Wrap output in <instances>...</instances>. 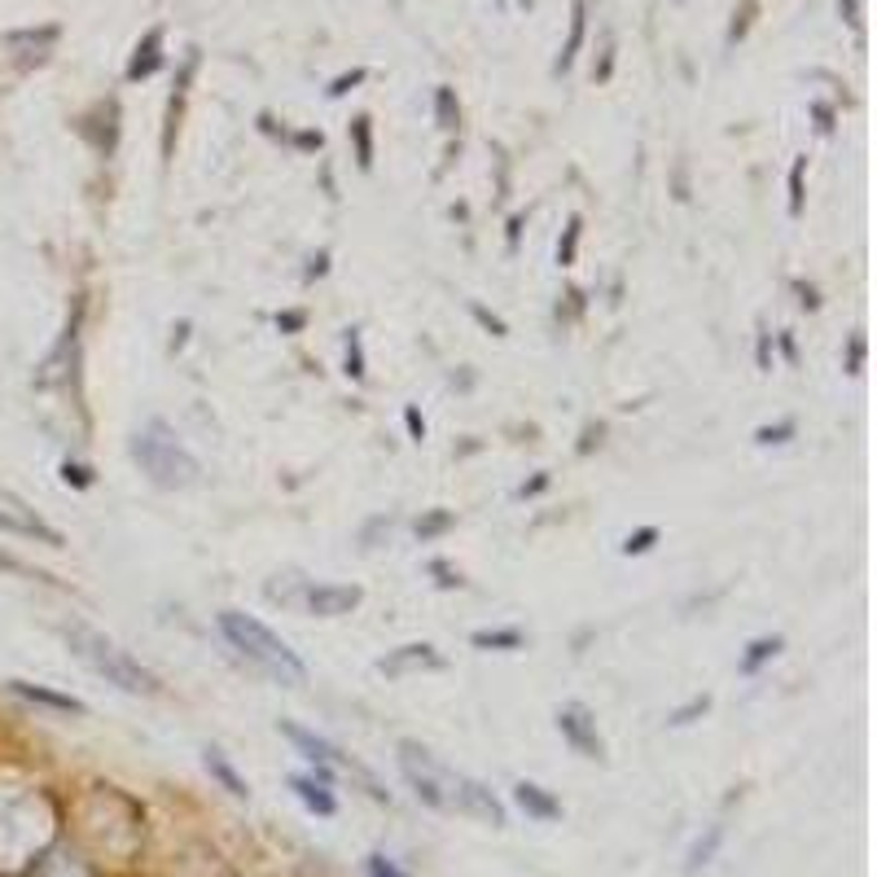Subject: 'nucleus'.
I'll return each instance as SVG.
<instances>
[{"label": "nucleus", "instance_id": "1", "mask_svg": "<svg viewBox=\"0 0 877 877\" xmlns=\"http://www.w3.org/2000/svg\"><path fill=\"white\" fill-rule=\"evenodd\" d=\"M219 632H224V641L237 654L246 658L250 667H259L268 680H277V684H303L307 680L303 658L294 654L273 628H264L259 619H250L242 610H219Z\"/></svg>", "mask_w": 877, "mask_h": 877}, {"label": "nucleus", "instance_id": "2", "mask_svg": "<svg viewBox=\"0 0 877 877\" xmlns=\"http://www.w3.org/2000/svg\"><path fill=\"white\" fill-rule=\"evenodd\" d=\"M62 632H67V646L75 650V658L88 662L97 676H106V684H115V689H124V693H158L154 671L141 667L128 650H119L106 632H97V628H88V623H67Z\"/></svg>", "mask_w": 877, "mask_h": 877}, {"label": "nucleus", "instance_id": "3", "mask_svg": "<svg viewBox=\"0 0 877 877\" xmlns=\"http://www.w3.org/2000/svg\"><path fill=\"white\" fill-rule=\"evenodd\" d=\"M132 456H137V465L146 470L149 479H154L158 487H167V492H185V487H194V483L203 479L198 456L171 435L162 422H149L146 431H137V438H132Z\"/></svg>", "mask_w": 877, "mask_h": 877}, {"label": "nucleus", "instance_id": "4", "mask_svg": "<svg viewBox=\"0 0 877 877\" xmlns=\"http://www.w3.org/2000/svg\"><path fill=\"white\" fill-rule=\"evenodd\" d=\"M400 768H404V777H408V786L417 790L422 804L438 807V811H452L461 772H452L447 763H438L435 755L426 746H417V741H400Z\"/></svg>", "mask_w": 877, "mask_h": 877}, {"label": "nucleus", "instance_id": "5", "mask_svg": "<svg viewBox=\"0 0 877 877\" xmlns=\"http://www.w3.org/2000/svg\"><path fill=\"white\" fill-rule=\"evenodd\" d=\"M282 737H290L294 746L312 759V768H316V781H325V786H334V772H352V777H361L373 786V777H368L365 768H356L334 741H325V737H316L312 729H303V725H290V720H282ZM377 790V786H373ZM377 799H386V790H377Z\"/></svg>", "mask_w": 877, "mask_h": 877}, {"label": "nucleus", "instance_id": "6", "mask_svg": "<svg viewBox=\"0 0 877 877\" xmlns=\"http://www.w3.org/2000/svg\"><path fill=\"white\" fill-rule=\"evenodd\" d=\"M558 729L562 737L575 746V755H584V759H601L605 755V746H601V732H597V720H592V711H588L584 702H566L562 711H558Z\"/></svg>", "mask_w": 877, "mask_h": 877}, {"label": "nucleus", "instance_id": "7", "mask_svg": "<svg viewBox=\"0 0 877 877\" xmlns=\"http://www.w3.org/2000/svg\"><path fill=\"white\" fill-rule=\"evenodd\" d=\"M303 605L316 614V619H338V614H352L361 605V588L356 584H316L307 588Z\"/></svg>", "mask_w": 877, "mask_h": 877}, {"label": "nucleus", "instance_id": "8", "mask_svg": "<svg viewBox=\"0 0 877 877\" xmlns=\"http://www.w3.org/2000/svg\"><path fill=\"white\" fill-rule=\"evenodd\" d=\"M0 526H9V531H22V535H36V540H45V544H62V535L49 526V522H40V513L27 510L18 496H9V492H0Z\"/></svg>", "mask_w": 877, "mask_h": 877}, {"label": "nucleus", "instance_id": "9", "mask_svg": "<svg viewBox=\"0 0 877 877\" xmlns=\"http://www.w3.org/2000/svg\"><path fill=\"white\" fill-rule=\"evenodd\" d=\"M438 654L435 646H400L395 654H386L377 662L382 676H408V671H435Z\"/></svg>", "mask_w": 877, "mask_h": 877}, {"label": "nucleus", "instance_id": "10", "mask_svg": "<svg viewBox=\"0 0 877 877\" xmlns=\"http://www.w3.org/2000/svg\"><path fill=\"white\" fill-rule=\"evenodd\" d=\"M9 689L18 693V698H27V702H36V707H49V711H62V716H83L88 707L71 698V693H53V689H45V684H31V680H9Z\"/></svg>", "mask_w": 877, "mask_h": 877}, {"label": "nucleus", "instance_id": "11", "mask_svg": "<svg viewBox=\"0 0 877 877\" xmlns=\"http://www.w3.org/2000/svg\"><path fill=\"white\" fill-rule=\"evenodd\" d=\"M513 804L522 807L531 820H558V816H562V804H558L544 786H535V781H518V786H513Z\"/></svg>", "mask_w": 877, "mask_h": 877}, {"label": "nucleus", "instance_id": "12", "mask_svg": "<svg viewBox=\"0 0 877 877\" xmlns=\"http://www.w3.org/2000/svg\"><path fill=\"white\" fill-rule=\"evenodd\" d=\"M290 790L303 799L307 811H316V816H334L338 804H334V795H329V786L325 781H316V777H290Z\"/></svg>", "mask_w": 877, "mask_h": 877}, {"label": "nucleus", "instance_id": "13", "mask_svg": "<svg viewBox=\"0 0 877 877\" xmlns=\"http://www.w3.org/2000/svg\"><path fill=\"white\" fill-rule=\"evenodd\" d=\"M203 763H207V772L216 777V781L224 786V790H228V795H233V799H246V795H250V786L237 777V768L224 759V750H219V746H207V750H203Z\"/></svg>", "mask_w": 877, "mask_h": 877}, {"label": "nucleus", "instance_id": "14", "mask_svg": "<svg viewBox=\"0 0 877 877\" xmlns=\"http://www.w3.org/2000/svg\"><path fill=\"white\" fill-rule=\"evenodd\" d=\"M158 67H162V27L146 31V40L137 45V58L128 62V79H146V75H154Z\"/></svg>", "mask_w": 877, "mask_h": 877}, {"label": "nucleus", "instance_id": "15", "mask_svg": "<svg viewBox=\"0 0 877 877\" xmlns=\"http://www.w3.org/2000/svg\"><path fill=\"white\" fill-rule=\"evenodd\" d=\"M584 27H588V4L584 0H575V9H571V36H566L562 58H558L562 71H571V62H575V53H580V45H584Z\"/></svg>", "mask_w": 877, "mask_h": 877}, {"label": "nucleus", "instance_id": "16", "mask_svg": "<svg viewBox=\"0 0 877 877\" xmlns=\"http://www.w3.org/2000/svg\"><path fill=\"white\" fill-rule=\"evenodd\" d=\"M720 838H725V825H711V829H707V838H698V842H693V851H689V865H684V869H689V874L707 869V865H711V856H716V847H720Z\"/></svg>", "mask_w": 877, "mask_h": 877}, {"label": "nucleus", "instance_id": "17", "mask_svg": "<svg viewBox=\"0 0 877 877\" xmlns=\"http://www.w3.org/2000/svg\"><path fill=\"white\" fill-rule=\"evenodd\" d=\"M777 650H781V637H759V641H750V650L741 658V676H755L768 658H777Z\"/></svg>", "mask_w": 877, "mask_h": 877}, {"label": "nucleus", "instance_id": "18", "mask_svg": "<svg viewBox=\"0 0 877 877\" xmlns=\"http://www.w3.org/2000/svg\"><path fill=\"white\" fill-rule=\"evenodd\" d=\"M479 650H522V632L518 628H501V632H474Z\"/></svg>", "mask_w": 877, "mask_h": 877}, {"label": "nucleus", "instance_id": "19", "mask_svg": "<svg viewBox=\"0 0 877 877\" xmlns=\"http://www.w3.org/2000/svg\"><path fill=\"white\" fill-rule=\"evenodd\" d=\"M352 137H356V154H361V167H373V132H368V119L361 115L352 124Z\"/></svg>", "mask_w": 877, "mask_h": 877}, {"label": "nucleus", "instance_id": "20", "mask_svg": "<svg viewBox=\"0 0 877 877\" xmlns=\"http://www.w3.org/2000/svg\"><path fill=\"white\" fill-rule=\"evenodd\" d=\"M435 115L438 128H456V97H452V88H438L435 92Z\"/></svg>", "mask_w": 877, "mask_h": 877}, {"label": "nucleus", "instance_id": "21", "mask_svg": "<svg viewBox=\"0 0 877 877\" xmlns=\"http://www.w3.org/2000/svg\"><path fill=\"white\" fill-rule=\"evenodd\" d=\"M804 167H807V158H799V162L790 167V216L804 211Z\"/></svg>", "mask_w": 877, "mask_h": 877}, {"label": "nucleus", "instance_id": "22", "mask_svg": "<svg viewBox=\"0 0 877 877\" xmlns=\"http://www.w3.org/2000/svg\"><path fill=\"white\" fill-rule=\"evenodd\" d=\"M654 540H658V526H641L637 535H628V540H623V553H628V558H632V553H650V549H654Z\"/></svg>", "mask_w": 877, "mask_h": 877}, {"label": "nucleus", "instance_id": "23", "mask_svg": "<svg viewBox=\"0 0 877 877\" xmlns=\"http://www.w3.org/2000/svg\"><path fill=\"white\" fill-rule=\"evenodd\" d=\"M347 373H352L356 382L365 377V352H361V334H356V329L347 334Z\"/></svg>", "mask_w": 877, "mask_h": 877}, {"label": "nucleus", "instance_id": "24", "mask_svg": "<svg viewBox=\"0 0 877 877\" xmlns=\"http://www.w3.org/2000/svg\"><path fill=\"white\" fill-rule=\"evenodd\" d=\"M452 522H456V518H452V513H426V518H422V522H417V535H422V540H431V535H438V531H447V526H452Z\"/></svg>", "mask_w": 877, "mask_h": 877}, {"label": "nucleus", "instance_id": "25", "mask_svg": "<svg viewBox=\"0 0 877 877\" xmlns=\"http://www.w3.org/2000/svg\"><path fill=\"white\" fill-rule=\"evenodd\" d=\"M365 874L368 877H408L395 860H386V856H368L365 860Z\"/></svg>", "mask_w": 877, "mask_h": 877}, {"label": "nucleus", "instance_id": "26", "mask_svg": "<svg viewBox=\"0 0 877 877\" xmlns=\"http://www.w3.org/2000/svg\"><path fill=\"white\" fill-rule=\"evenodd\" d=\"M575 246H580V219H571V228H566V242L558 246V264H575Z\"/></svg>", "mask_w": 877, "mask_h": 877}, {"label": "nucleus", "instance_id": "27", "mask_svg": "<svg viewBox=\"0 0 877 877\" xmlns=\"http://www.w3.org/2000/svg\"><path fill=\"white\" fill-rule=\"evenodd\" d=\"M707 707H711V698L702 693V698H693L689 707H680V711H671V720H667V725H689V720H693V716H702Z\"/></svg>", "mask_w": 877, "mask_h": 877}, {"label": "nucleus", "instance_id": "28", "mask_svg": "<svg viewBox=\"0 0 877 877\" xmlns=\"http://www.w3.org/2000/svg\"><path fill=\"white\" fill-rule=\"evenodd\" d=\"M795 435V422H781V426H763V431H759V443H786V438Z\"/></svg>", "mask_w": 877, "mask_h": 877}, {"label": "nucleus", "instance_id": "29", "mask_svg": "<svg viewBox=\"0 0 877 877\" xmlns=\"http://www.w3.org/2000/svg\"><path fill=\"white\" fill-rule=\"evenodd\" d=\"M404 426H408V435L417 438V443L426 438V422H422V413H417V408H404Z\"/></svg>", "mask_w": 877, "mask_h": 877}, {"label": "nucleus", "instance_id": "30", "mask_svg": "<svg viewBox=\"0 0 877 877\" xmlns=\"http://www.w3.org/2000/svg\"><path fill=\"white\" fill-rule=\"evenodd\" d=\"M62 479L75 483V487H88V483H92V479H88V470H83V465H71V461L62 465Z\"/></svg>", "mask_w": 877, "mask_h": 877}, {"label": "nucleus", "instance_id": "31", "mask_svg": "<svg viewBox=\"0 0 877 877\" xmlns=\"http://www.w3.org/2000/svg\"><path fill=\"white\" fill-rule=\"evenodd\" d=\"M365 79V71H352V75H343V79H334V88H329V97H343L352 83H361Z\"/></svg>", "mask_w": 877, "mask_h": 877}, {"label": "nucleus", "instance_id": "32", "mask_svg": "<svg viewBox=\"0 0 877 877\" xmlns=\"http://www.w3.org/2000/svg\"><path fill=\"white\" fill-rule=\"evenodd\" d=\"M474 316H479V321H483V325H487V329H492V334H505V325H501V321H496V316H487V312H483V307H474Z\"/></svg>", "mask_w": 877, "mask_h": 877}, {"label": "nucleus", "instance_id": "33", "mask_svg": "<svg viewBox=\"0 0 877 877\" xmlns=\"http://www.w3.org/2000/svg\"><path fill=\"white\" fill-rule=\"evenodd\" d=\"M860 365H865V343L856 338V343H851V373H860Z\"/></svg>", "mask_w": 877, "mask_h": 877}, {"label": "nucleus", "instance_id": "34", "mask_svg": "<svg viewBox=\"0 0 877 877\" xmlns=\"http://www.w3.org/2000/svg\"><path fill=\"white\" fill-rule=\"evenodd\" d=\"M431 571H435V575H438V584H443V588H456V584H461V580H452V571H447L443 562H435Z\"/></svg>", "mask_w": 877, "mask_h": 877}, {"label": "nucleus", "instance_id": "35", "mask_svg": "<svg viewBox=\"0 0 877 877\" xmlns=\"http://www.w3.org/2000/svg\"><path fill=\"white\" fill-rule=\"evenodd\" d=\"M277 325H282V329H298V325H303V312H286V316H277Z\"/></svg>", "mask_w": 877, "mask_h": 877}, {"label": "nucleus", "instance_id": "36", "mask_svg": "<svg viewBox=\"0 0 877 877\" xmlns=\"http://www.w3.org/2000/svg\"><path fill=\"white\" fill-rule=\"evenodd\" d=\"M298 146H303V149H316V146H321V132H303V137H298Z\"/></svg>", "mask_w": 877, "mask_h": 877}, {"label": "nucleus", "instance_id": "37", "mask_svg": "<svg viewBox=\"0 0 877 877\" xmlns=\"http://www.w3.org/2000/svg\"><path fill=\"white\" fill-rule=\"evenodd\" d=\"M0 571H22V566H18V562H13L9 553H0Z\"/></svg>", "mask_w": 877, "mask_h": 877}]
</instances>
